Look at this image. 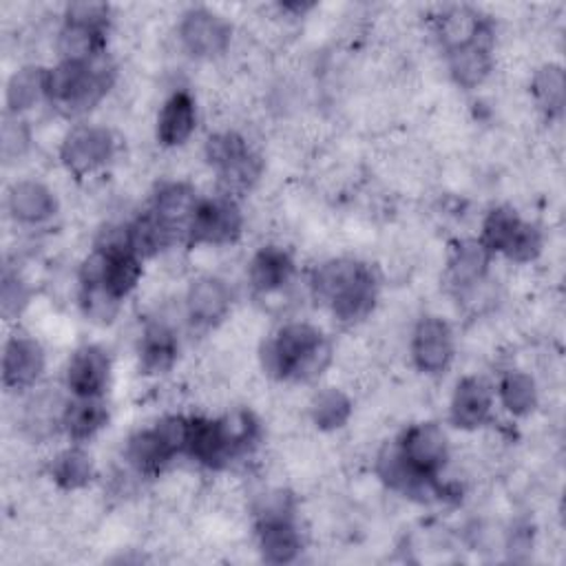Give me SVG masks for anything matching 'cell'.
Listing matches in <instances>:
<instances>
[{
  "label": "cell",
  "mask_w": 566,
  "mask_h": 566,
  "mask_svg": "<svg viewBox=\"0 0 566 566\" xmlns=\"http://www.w3.org/2000/svg\"><path fill=\"white\" fill-rule=\"evenodd\" d=\"M329 360V340L310 323H287L261 345V367L272 378L312 380Z\"/></svg>",
  "instance_id": "1"
},
{
  "label": "cell",
  "mask_w": 566,
  "mask_h": 566,
  "mask_svg": "<svg viewBox=\"0 0 566 566\" xmlns=\"http://www.w3.org/2000/svg\"><path fill=\"white\" fill-rule=\"evenodd\" d=\"M312 294L329 305L334 316L345 323L365 318L376 301L374 272L354 259H334L316 268Z\"/></svg>",
  "instance_id": "2"
},
{
  "label": "cell",
  "mask_w": 566,
  "mask_h": 566,
  "mask_svg": "<svg viewBox=\"0 0 566 566\" xmlns=\"http://www.w3.org/2000/svg\"><path fill=\"white\" fill-rule=\"evenodd\" d=\"M113 84V69L102 60L66 62L46 71V99L69 115L91 111Z\"/></svg>",
  "instance_id": "3"
},
{
  "label": "cell",
  "mask_w": 566,
  "mask_h": 566,
  "mask_svg": "<svg viewBox=\"0 0 566 566\" xmlns=\"http://www.w3.org/2000/svg\"><path fill=\"white\" fill-rule=\"evenodd\" d=\"M206 159L219 172L223 195L248 190L259 177V159L248 148L245 139L234 133H217L206 142Z\"/></svg>",
  "instance_id": "4"
},
{
  "label": "cell",
  "mask_w": 566,
  "mask_h": 566,
  "mask_svg": "<svg viewBox=\"0 0 566 566\" xmlns=\"http://www.w3.org/2000/svg\"><path fill=\"white\" fill-rule=\"evenodd\" d=\"M241 226L243 219L237 203L230 197L219 195L214 199L199 201L186 239L195 245H223L232 243L241 234Z\"/></svg>",
  "instance_id": "5"
},
{
  "label": "cell",
  "mask_w": 566,
  "mask_h": 566,
  "mask_svg": "<svg viewBox=\"0 0 566 566\" xmlns=\"http://www.w3.org/2000/svg\"><path fill=\"white\" fill-rule=\"evenodd\" d=\"M115 150L108 128L95 124H80L69 130L62 142L60 157L73 175H86L104 166Z\"/></svg>",
  "instance_id": "6"
},
{
  "label": "cell",
  "mask_w": 566,
  "mask_h": 566,
  "mask_svg": "<svg viewBox=\"0 0 566 566\" xmlns=\"http://www.w3.org/2000/svg\"><path fill=\"white\" fill-rule=\"evenodd\" d=\"M405 460L422 475L436 478L449 458V442L436 422L411 424L398 440Z\"/></svg>",
  "instance_id": "7"
},
{
  "label": "cell",
  "mask_w": 566,
  "mask_h": 566,
  "mask_svg": "<svg viewBox=\"0 0 566 566\" xmlns=\"http://www.w3.org/2000/svg\"><path fill=\"white\" fill-rule=\"evenodd\" d=\"M179 40L195 57H214L230 44V24L208 9H190L179 22Z\"/></svg>",
  "instance_id": "8"
},
{
  "label": "cell",
  "mask_w": 566,
  "mask_h": 566,
  "mask_svg": "<svg viewBox=\"0 0 566 566\" xmlns=\"http://www.w3.org/2000/svg\"><path fill=\"white\" fill-rule=\"evenodd\" d=\"M411 358L424 374H440L453 358V334L447 321L438 316H424L413 329Z\"/></svg>",
  "instance_id": "9"
},
{
  "label": "cell",
  "mask_w": 566,
  "mask_h": 566,
  "mask_svg": "<svg viewBox=\"0 0 566 566\" xmlns=\"http://www.w3.org/2000/svg\"><path fill=\"white\" fill-rule=\"evenodd\" d=\"M64 376L73 396L99 398L111 376L108 354L97 345H84L71 356Z\"/></svg>",
  "instance_id": "10"
},
{
  "label": "cell",
  "mask_w": 566,
  "mask_h": 566,
  "mask_svg": "<svg viewBox=\"0 0 566 566\" xmlns=\"http://www.w3.org/2000/svg\"><path fill=\"white\" fill-rule=\"evenodd\" d=\"M44 369V352L29 336H11L2 352V382L7 389L31 387Z\"/></svg>",
  "instance_id": "11"
},
{
  "label": "cell",
  "mask_w": 566,
  "mask_h": 566,
  "mask_svg": "<svg viewBox=\"0 0 566 566\" xmlns=\"http://www.w3.org/2000/svg\"><path fill=\"white\" fill-rule=\"evenodd\" d=\"M199 201L201 199H197V192L188 184H166L157 190L150 212L175 239L177 234H188Z\"/></svg>",
  "instance_id": "12"
},
{
  "label": "cell",
  "mask_w": 566,
  "mask_h": 566,
  "mask_svg": "<svg viewBox=\"0 0 566 566\" xmlns=\"http://www.w3.org/2000/svg\"><path fill=\"white\" fill-rule=\"evenodd\" d=\"M232 303L230 287L226 281L217 276H199L190 283L186 294V310L188 316L199 325H214L219 323Z\"/></svg>",
  "instance_id": "13"
},
{
  "label": "cell",
  "mask_w": 566,
  "mask_h": 566,
  "mask_svg": "<svg viewBox=\"0 0 566 566\" xmlns=\"http://www.w3.org/2000/svg\"><path fill=\"white\" fill-rule=\"evenodd\" d=\"M493 396L484 380L467 376L458 382L451 398V422L460 429H475L491 416Z\"/></svg>",
  "instance_id": "14"
},
{
  "label": "cell",
  "mask_w": 566,
  "mask_h": 566,
  "mask_svg": "<svg viewBox=\"0 0 566 566\" xmlns=\"http://www.w3.org/2000/svg\"><path fill=\"white\" fill-rule=\"evenodd\" d=\"M376 473L389 486L405 495H431L433 478L418 473L398 449V442L385 447L376 458Z\"/></svg>",
  "instance_id": "15"
},
{
  "label": "cell",
  "mask_w": 566,
  "mask_h": 566,
  "mask_svg": "<svg viewBox=\"0 0 566 566\" xmlns=\"http://www.w3.org/2000/svg\"><path fill=\"white\" fill-rule=\"evenodd\" d=\"M449 55V71L451 77L464 86V88H475L486 80L491 73V33L489 27L480 33L478 40H473L467 46L453 49L447 53Z\"/></svg>",
  "instance_id": "16"
},
{
  "label": "cell",
  "mask_w": 566,
  "mask_h": 566,
  "mask_svg": "<svg viewBox=\"0 0 566 566\" xmlns=\"http://www.w3.org/2000/svg\"><path fill=\"white\" fill-rule=\"evenodd\" d=\"M184 453H188L192 460L206 467L217 469L226 464L232 458V451L221 429V420L190 418V431H188V442Z\"/></svg>",
  "instance_id": "17"
},
{
  "label": "cell",
  "mask_w": 566,
  "mask_h": 566,
  "mask_svg": "<svg viewBox=\"0 0 566 566\" xmlns=\"http://www.w3.org/2000/svg\"><path fill=\"white\" fill-rule=\"evenodd\" d=\"M197 108L188 91H175L157 117V139L164 146H181L195 130Z\"/></svg>",
  "instance_id": "18"
},
{
  "label": "cell",
  "mask_w": 566,
  "mask_h": 566,
  "mask_svg": "<svg viewBox=\"0 0 566 566\" xmlns=\"http://www.w3.org/2000/svg\"><path fill=\"white\" fill-rule=\"evenodd\" d=\"M9 212L20 223H42L57 210L53 192L40 181H18L7 199Z\"/></svg>",
  "instance_id": "19"
},
{
  "label": "cell",
  "mask_w": 566,
  "mask_h": 566,
  "mask_svg": "<svg viewBox=\"0 0 566 566\" xmlns=\"http://www.w3.org/2000/svg\"><path fill=\"white\" fill-rule=\"evenodd\" d=\"M292 272H294V263L290 254L281 248L268 245L252 256L248 268V279L256 292L270 294L281 290L290 281Z\"/></svg>",
  "instance_id": "20"
},
{
  "label": "cell",
  "mask_w": 566,
  "mask_h": 566,
  "mask_svg": "<svg viewBox=\"0 0 566 566\" xmlns=\"http://www.w3.org/2000/svg\"><path fill=\"white\" fill-rule=\"evenodd\" d=\"M106 418L108 413L99 398L75 396V400L64 405L60 422L73 440H88L106 424Z\"/></svg>",
  "instance_id": "21"
},
{
  "label": "cell",
  "mask_w": 566,
  "mask_h": 566,
  "mask_svg": "<svg viewBox=\"0 0 566 566\" xmlns=\"http://www.w3.org/2000/svg\"><path fill=\"white\" fill-rule=\"evenodd\" d=\"M259 551L270 564H287L301 551V537L292 520H274L259 524Z\"/></svg>",
  "instance_id": "22"
},
{
  "label": "cell",
  "mask_w": 566,
  "mask_h": 566,
  "mask_svg": "<svg viewBox=\"0 0 566 566\" xmlns=\"http://www.w3.org/2000/svg\"><path fill=\"white\" fill-rule=\"evenodd\" d=\"M104 29L64 22L57 33V51L66 62H93L102 57Z\"/></svg>",
  "instance_id": "23"
},
{
  "label": "cell",
  "mask_w": 566,
  "mask_h": 566,
  "mask_svg": "<svg viewBox=\"0 0 566 566\" xmlns=\"http://www.w3.org/2000/svg\"><path fill=\"white\" fill-rule=\"evenodd\" d=\"M139 356L142 367L150 374H161L170 369L177 358V338L172 329L166 327L164 323L148 325L139 343Z\"/></svg>",
  "instance_id": "24"
},
{
  "label": "cell",
  "mask_w": 566,
  "mask_h": 566,
  "mask_svg": "<svg viewBox=\"0 0 566 566\" xmlns=\"http://www.w3.org/2000/svg\"><path fill=\"white\" fill-rule=\"evenodd\" d=\"M486 29V22L469 7H453L447 13H442L438 22V35L449 51L471 44L480 38V33Z\"/></svg>",
  "instance_id": "25"
},
{
  "label": "cell",
  "mask_w": 566,
  "mask_h": 566,
  "mask_svg": "<svg viewBox=\"0 0 566 566\" xmlns=\"http://www.w3.org/2000/svg\"><path fill=\"white\" fill-rule=\"evenodd\" d=\"M46 71L42 66H22L11 75L7 84L9 113L20 115L46 97Z\"/></svg>",
  "instance_id": "26"
},
{
  "label": "cell",
  "mask_w": 566,
  "mask_h": 566,
  "mask_svg": "<svg viewBox=\"0 0 566 566\" xmlns=\"http://www.w3.org/2000/svg\"><path fill=\"white\" fill-rule=\"evenodd\" d=\"M489 261L491 252L480 241L460 243L449 263V276L453 285H458L460 290L478 285L489 270Z\"/></svg>",
  "instance_id": "27"
},
{
  "label": "cell",
  "mask_w": 566,
  "mask_h": 566,
  "mask_svg": "<svg viewBox=\"0 0 566 566\" xmlns=\"http://www.w3.org/2000/svg\"><path fill=\"white\" fill-rule=\"evenodd\" d=\"M126 458L139 473L153 475V473H159L172 460V453L153 427V429L135 433L128 440Z\"/></svg>",
  "instance_id": "28"
},
{
  "label": "cell",
  "mask_w": 566,
  "mask_h": 566,
  "mask_svg": "<svg viewBox=\"0 0 566 566\" xmlns=\"http://www.w3.org/2000/svg\"><path fill=\"white\" fill-rule=\"evenodd\" d=\"M104 256H106V268H104L102 285L117 298L128 296L142 276V259L130 250L104 252Z\"/></svg>",
  "instance_id": "29"
},
{
  "label": "cell",
  "mask_w": 566,
  "mask_h": 566,
  "mask_svg": "<svg viewBox=\"0 0 566 566\" xmlns=\"http://www.w3.org/2000/svg\"><path fill=\"white\" fill-rule=\"evenodd\" d=\"M522 219L515 214V210L511 208H495L486 214L484 223H482V237L478 239L491 254L500 252L506 254L509 245L513 243L517 230L522 228Z\"/></svg>",
  "instance_id": "30"
},
{
  "label": "cell",
  "mask_w": 566,
  "mask_h": 566,
  "mask_svg": "<svg viewBox=\"0 0 566 566\" xmlns=\"http://www.w3.org/2000/svg\"><path fill=\"white\" fill-rule=\"evenodd\" d=\"M497 394L513 416H526L537 405L535 380L524 371H506L497 382Z\"/></svg>",
  "instance_id": "31"
},
{
  "label": "cell",
  "mask_w": 566,
  "mask_h": 566,
  "mask_svg": "<svg viewBox=\"0 0 566 566\" xmlns=\"http://www.w3.org/2000/svg\"><path fill=\"white\" fill-rule=\"evenodd\" d=\"M312 420L318 429L332 431L343 427L352 416V400L336 387L321 389L310 405Z\"/></svg>",
  "instance_id": "32"
},
{
  "label": "cell",
  "mask_w": 566,
  "mask_h": 566,
  "mask_svg": "<svg viewBox=\"0 0 566 566\" xmlns=\"http://www.w3.org/2000/svg\"><path fill=\"white\" fill-rule=\"evenodd\" d=\"M51 475L55 480V484H60L62 489H80L84 484H88L91 475H93V462L88 458L86 451L73 447L62 451L51 467Z\"/></svg>",
  "instance_id": "33"
},
{
  "label": "cell",
  "mask_w": 566,
  "mask_h": 566,
  "mask_svg": "<svg viewBox=\"0 0 566 566\" xmlns=\"http://www.w3.org/2000/svg\"><path fill=\"white\" fill-rule=\"evenodd\" d=\"M128 241H130V250L144 259V256H153L157 254L166 243L172 241L170 232L159 223V219L153 212H146L144 217L135 219L128 226Z\"/></svg>",
  "instance_id": "34"
},
{
  "label": "cell",
  "mask_w": 566,
  "mask_h": 566,
  "mask_svg": "<svg viewBox=\"0 0 566 566\" xmlns=\"http://www.w3.org/2000/svg\"><path fill=\"white\" fill-rule=\"evenodd\" d=\"M564 91H566V80L562 66L548 64L542 66L535 77H533V95L537 104L548 113V115H559L564 108Z\"/></svg>",
  "instance_id": "35"
},
{
  "label": "cell",
  "mask_w": 566,
  "mask_h": 566,
  "mask_svg": "<svg viewBox=\"0 0 566 566\" xmlns=\"http://www.w3.org/2000/svg\"><path fill=\"white\" fill-rule=\"evenodd\" d=\"M122 298L111 294L104 285H82L80 292V305L88 321L106 325L111 323L119 312Z\"/></svg>",
  "instance_id": "36"
},
{
  "label": "cell",
  "mask_w": 566,
  "mask_h": 566,
  "mask_svg": "<svg viewBox=\"0 0 566 566\" xmlns=\"http://www.w3.org/2000/svg\"><path fill=\"white\" fill-rule=\"evenodd\" d=\"M29 128L27 124L20 119V115H4L2 119V130H0V153L4 161H13L18 157L24 155V150L29 148Z\"/></svg>",
  "instance_id": "37"
},
{
  "label": "cell",
  "mask_w": 566,
  "mask_h": 566,
  "mask_svg": "<svg viewBox=\"0 0 566 566\" xmlns=\"http://www.w3.org/2000/svg\"><path fill=\"white\" fill-rule=\"evenodd\" d=\"M256 522H274V520H292V495L285 491H268L256 500L254 506Z\"/></svg>",
  "instance_id": "38"
},
{
  "label": "cell",
  "mask_w": 566,
  "mask_h": 566,
  "mask_svg": "<svg viewBox=\"0 0 566 566\" xmlns=\"http://www.w3.org/2000/svg\"><path fill=\"white\" fill-rule=\"evenodd\" d=\"M108 15H111V9H108L106 2H73V4L66 7L64 22L84 24V27H93V29H104L106 31Z\"/></svg>",
  "instance_id": "39"
},
{
  "label": "cell",
  "mask_w": 566,
  "mask_h": 566,
  "mask_svg": "<svg viewBox=\"0 0 566 566\" xmlns=\"http://www.w3.org/2000/svg\"><path fill=\"white\" fill-rule=\"evenodd\" d=\"M539 248H542V234H539V230H537L535 226H531V223L524 221L522 228L517 230L513 243L509 245V250H506L504 256H509L511 261H517V263H526V261H531V259L537 256Z\"/></svg>",
  "instance_id": "40"
},
{
  "label": "cell",
  "mask_w": 566,
  "mask_h": 566,
  "mask_svg": "<svg viewBox=\"0 0 566 566\" xmlns=\"http://www.w3.org/2000/svg\"><path fill=\"white\" fill-rule=\"evenodd\" d=\"M27 301H29V292H27L24 283L18 276L7 272L2 279V314L7 318L20 314L22 307L27 305Z\"/></svg>",
  "instance_id": "41"
}]
</instances>
